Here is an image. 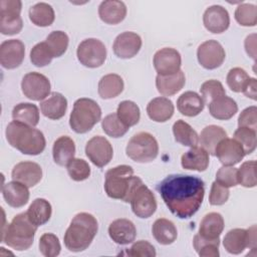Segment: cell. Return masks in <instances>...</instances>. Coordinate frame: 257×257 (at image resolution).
Returning <instances> with one entry per match:
<instances>
[{
	"instance_id": "6da1fadb",
	"label": "cell",
	"mask_w": 257,
	"mask_h": 257,
	"mask_svg": "<svg viewBox=\"0 0 257 257\" xmlns=\"http://www.w3.org/2000/svg\"><path fill=\"white\" fill-rule=\"evenodd\" d=\"M169 210L180 219L191 218L201 207L204 195V182L190 175H170L157 187Z\"/></svg>"
},
{
	"instance_id": "7a4b0ae2",
	"label": "cell",
	"mask_w": 257,
	"mask_h": 257,
	"mask_svg": "<svg viewBox=\"0 0 257 257\" xmlns=\"http://www.w3.org/2000/svg\"><path fill=\"white\" fill-rule=\"evenodd\" d=\"M5 135L9 145L24 155H39L46 146L42 132L16 120L8 123Z\"/></svg>"
},
{
	"instance_id": "3957f363",
	"label": "cell",
	"mask_w": 257,
	"mask_h": 257,
	"mask_svg": "<svg viewBox=\"0 0 257 257\" xmlns=\"http://www.w3.org/2000/svg\"><path fill=\"white\" fill-rule=\"evenodd\" d=\"M142 184L143 181L134 176V170L131 166L120 165L106 172L104 191L109 198L128 203L137 188Z\"/></svg>"
},
{
	"instance_id": "277c9868",
	"label": "cell",
	"mask_w": 257,
	"mask_h": 257,
	"mask_svg": "<svg viewBox=\"0 0 257 257\" xmlns=\"http://www.w3.org/2000/svg\"><path fill=\"white\" fill-rule=\"evenodd\" d=\"M98 230L93 215L85 212L76 214L67 228L63 240L65 247L72 252H80L88 248Z\"/></svg>"
},
{
	"instance_id": "5b68a950",
	"label": "cell",
	"mask_w": 257,
	"mask_h": 257,
	"mask_svg": "<svg viewBox=\"0 0 257 257\" xmlns=\"http://www.w3.org/2000/svg\"><path fill=\"white\" fill-rule=\"evenodd\" d=\"M37 226L28 218L26 212L16 215L6 229L2 231L1 241L12 249L23 251L31 247Z\"/></svg>"
},
{
	"instance_id": "8992f818",
	"label": "cell",
	"mask_w": 257,
	"mask_h": 257,
	"mask_svg": "<svg viewBox=\"0 0 257 257\" xmlns=\"http://www.w3.org/2000/svg\"><path fill=\"white\" fill-rule=\"evenodd\" d=\"M101 118V109L96 101L81 97L75 100L69 116V125L76 134L89 132Z\"/></svg>"
},
{
	"instance_id": "52a82bcc",
	"label": "cell",
	"mask_w": 257,
	"mask_h": 257,
	"mask_svg": "<svg viewBox=\"0 0 257 257\" xmlns=\"http://www.w3.org/2000/svg\"><path fill=\"white\" fill-rule=\"evenodd\" d=\"M125 152L126 156L137 163H150L157 158L159 145L153 135L141 132L132 137Z\"/></svg>"
},
{
	"instance_id": "ba28073f",
	"label": "cell",
	"mask_w": 257,
	"mask_h": 257,
	"mask_svg": "<svg viewBox=\"0 0 257 257\" xmlns=\"http://www.w3.org/2000/svg\"><path fill=\"white\" fill-rule=\"evenodd\" d=\"M21 8L22 2L19 0L0 1V32L2 34L14 35L22 30Z\"/></svg>"
},
{
	"instance_id": "9c48e42d",
	"label": "cell",
	"mask_w": 257,
	"mask_h": 257,
	"mask_svg": "<svg viewBox=\"0 0 257 257\" xmlns=\"http://www.w3.org/2000/svg\"><path fill=\"white\" fill-rule=\"evenodd\" d=\"M76 55L82 65L89 68H96L104 63L106 59V48L100 40L87 38L78 44Z\"/></svg>"
},
{
	"instance_id": "30bf717a",
	"label": "cell",
	"mask_w": 257,
	"mask_h": 257,
	"mask_svg": "<svg viewBox=\"0 0 257 257\" xmlns=\"http://www.w3.org/2000/svg\"><path fill=\"white\" fill-rule=\"evenodd\" d=\"M21 88L26 97L40 101L50 93V81L39 72H28L22 78Z\"/></svg>"
},
{
	"instance_id": "8fae6325",
	"label": "cell",
	"mask_w": 257,
	"mask_h": 257,
	"mask_svg": "<svg viewBox=\"0 0 257 257\" xmlns=\"http://www.w3.org/2000/svg\"><path fill=\"white\" fill-rule=\"evenodd\" d=\"M130 203L134 214L143 219L150 218L157 210L155 195L144 183L137 188Z\"/></svg>"
},
{
	"instance_id": "7c38bea8",
	"label": "cell",
	"mask_w": 257,
	"mask_h": 257,
	"mask_svg": "<svg viewBox=\"0 0 257 257\" xmlns=\"http://www.w3.org/2000/svg\"><path fill=\"white\" fill-rule=\"evenodd\" d=\"M85 154L94 166L102 168L111 161L113 150L110 143L105 138L95 136L86 143Z\"/></svg>"
},
{
	"instance_id": "4fadbf2b",
	"label": "cell",
	"mask_w": 257,
	"mask_h": 257,
	"mask_svg": "<svg viewBox=\"0 0 257 257\" xmlns=\"http://www.w3.org/2000/svg\"><path fill=\"white\" fill-rule=\"evenodd\" d=\"M225 50L216 40H207L201 43L197 50L199 63L206 69H215L225 60Z\"/></svg>"
},
{
	"instance_id": "5bb4252c",
	"label": "cell",
	"mask_w": 257,
	"mask_h": 257,
	"mask_svg": "<svg viewBox=\"0 0 257 257\" xmlns=\"http://www.w3.org/2000/svg\"><path fill=\"white\" fill-rule=\"evenodd\" d=\"M182 58L179 51L171 47L158 50L154 55V66L159 75H170L181 70Z\"/></svg>"
},
{
	"instance_id": "9a60e30c",
	"label": "cell",
	"mask_w": 257,
	"mask_h": 257,
	"mask_svg": "<svg viewBox=\"0 0 257 257\" xmlns=\"http://www.w3.org/2000/svg\"><path fill=\"white\" fill-rule=\"evenodd\" d=\"M25 46L19 39L5 40L0 45V63L6 69H14L22 63Z\"/></svg>"
},
{
	"instance_id": "2e32d148",
	"label": "cell",
	"mask_w": 257,
	"mask_h": 257,
	"mask_svg": "<svg viewBox=\"0 0 257 257\" xmlns=\"http://www.w3.org/2000/svg\"><path fill=\"white\" fill-rule=\"evenodd\" d=\"M142 47V38L139 34L125 31L116 36L112 49L114 54L122 59H128L136 56Z\"/></svg>"
},
{
	"instance_id": "e0dca14e",
	"label": "cell",
	"mask_w": 257,
	"mask_h": 257,
	"mask_svg": "<svg viewBox=\"0 0 257 257\" xmlns=\"http://www.w3.org/2000/svg\"><path fill=\"white\" fill-rule=\"evenodd\" d=\"M215 156L223 166H235L245 157L242 146L235 140L225 138L215 149Z\"/></svg>"
},
{
	"instance_id": "ac0fdd59",
	"label": "cell",
	"mask_w": 257,
	"mask_h": 257,
	"mask_svg": "<svg viewBox=\"0 0 257 257\" xmlns=\"http://www.w3.org/2000/svg\"><path fill=\"white\" fill-rule=\"evenodd\" d=\"M13 181L24 184L28 188L34 187L42 179V169L34 162H20L14 166L11 172Z\"/></svg>"
},
{
	"instance_id": "d6986e66",
	"label": "cell",
	"mask_w": 257,
	"mask_h": 257,
	"mask_svg": "<svg viewBox=\"0 0 257 257\" xmlns=\"http://www.w3.org/2000/svg\"><path fill=\"white\" fill-rule=\"evenodd\" d=\"M205 28L212 33H222L230 25L228 11L221 5H212L206 9L203 15Z\"/></svg>"
},
{
	"instance_id": "ffe728a7",
	"label": "cell",
	"mask_w": 257,
	"mask_h": 257,
	"mask_svg": "<svg viewBox=\"0 0 257 257\" xmlns=\"http://www.w3.org/2000/svg\"><path fill=\"white\" fill-rule=\"evenodd\" d=\"M108 235L110 239L119 245H126L135 241L137 229L134 223L127 219H116L108 226Z\"/></svg>"
},
{
	"instance_id": "44dd1931",
	"label": "cell",
	"mask_w": 257,
	"mask_h": 257,
	"mask_svg": "<svg viewBox=\"0 0 257 257\" xmlns=\"http://www.w3.org/2000/svg\"><path fill=\"white\" fill-rule=\"evenodd\" d=\"M2 195L6 203L13 208L23 207L29 200L28 187L17 181H12L3 185Z\"/></svg>"
},
{
	"instance_id": "7402d4cb",
	"label": "cell",
	"mask_w": 257,
	"mask_h": 257,
	"mask_svg": "<svg viewBox=\"0 0 257 257\" xmlns=\"http://www.w3.org/2000/svg\"><path fill=\"white\" fill-rule=\"evenodd\" d=\"M98 15L104 23L114 25L125 18L126 6L122 1H102L98 7Z\"/></svg>"
},
{
	"instance_id": "603a6c76",
	"label": "cell",
	"mask_w": 257,
	"mask_h": 257,
	"mask_svg": "<svg viewBox=\"0 0 257 257\" xmlns=\"http://www.w3.org/2000/svg\"><path fill=\"white\" fill-rule=\"evenodd\" d=\"M224 230V219L221 214L211 212L205 215L200 223L199 236L207 240H220V235Z\"/></svg>"
},
{
	"instance_id": "cb8c5ba5",
	"label": "cell",
	"mask_w": 257,
	"mask_h": 257,
	"mask_svg": "<svg viewBox=\"0 0 257 257\" xmlns=\"http://www.w3.org/2000/svg\"><path fill=\"white\" fill-rule=\"evenodd\" d=\"M174 104L172 100L167 97L153 98L147 105V112L149 117L157 122H165L169 120L174 114Z\"/></svg>"
},
{
	"instance_id": "d4e9b609",
	"label": "cell",
	"mask_w": 257,
	"mask_h": 257,
	"mask_svg": "<svg viewBox=\"0 0 257 257\" xmlns=\"http://www.w3.org/2000/svg\"><path fill=\"white\" fill-rule=\"evenodd\" d=\"M209 154L202 147H193L181 159L182 167L186 170L204 172L209 166Z\"/></svg>"
},
{
	"instance_id": "484cf974",
	"label": "cell",
	"mask_w": 257,
	"mask_h": 257,
	"mask_svg": "<svg viewBox=\"0 0 257 257\" xmlns=\"http://www.w3.org/2000/svg\"><path fill=\"white\" fill-rule=\"evenodd\" d=\"M67 100L59 92H51L45 100L40 102V109L44 116L50 119L61 118L66 111Z\"/></svg>"
},
{
	"instance_id": "4316f807",
	"label": "cell",
	"mask_w": 257,
	"mask_h": 257,
	"mask_svg": "<svg viewBox=\"0 0 257 257\" xmlns=\"http://www.w3.org/2000/svg\"><path fill=\"white\" fill-rule=\"evenodd\" d=\"M186 77L182 70L170 75H157L156 86L158 91L166 96L174 95L179 92L185 85Z\"/></svg>"
},
{
	"instance_id": "83f0119b",
	"label": "cell",
	"mask_w": 257,
	"mask_h": 257,
	"mask_svg": "<svg viewBox=\"0 0 257 257\" xmlns=\"http://www.w3.org/2000/svg\"><path fill=\"white\" fill-rule=\"evenodd\" d=\"M208 106L210 114L214 118L221 120L230 119L238 111V105L236 101L226 95L213 99L208 103Z\"/></svg>"
},
{
	"instance_id": "f1b7e54d",
	"label": "cell",
	"mask_w": 257,
	"mask_h": 257,
	"mask_svg": "<svg viewBox=\"0 0 257 257\" xmlns=\"http://www.w3.org/2000/svg\"><path fill=\"white\" fill-rule=\"evenodd\" d=\"M205 106V102L197 92L186 91L181 94L177 100L178 110L186 116H196L198 115Z\"/></svg>"
},
{
	"instance_id": "f546056e",
	"label": "cell",
	"mask_w": 257,
	"mask_h": 257,
	"mask_svg": "<svg viewBox=\"0 0 257 257\" xmlns=\"http://www.w3.org/2000/svg\"><path fill=\"white\" fill-rule=\"evenodd\" d=\"M75 155V145L71 138L67 136L59 137L53 144L52 156L58 166H66Z\"/></svg>"
},
{
	"instance_id": "4dcf8cb0",
	"label": "cell",
	"mask_w": 257,
	"mask_h": 257,
	"mask_svg": "<svg viewBox=\"0 0 257 257\" xmlns=\"http://www.w3.org/2000/svg\"><path fill=\"white\" fill-rule=\"evenodd\" d=\"M225 138H227V133L223 127L211 124L202 130L201 135L199 136V142L201 147L206 150L209 155L215 156V149L217 145Z\"/></svg>"
},
{
	"instance_id": "1f68e13d",
	"label": "cell",
	"mask_w": 257,
	"mask_h": 257,
	"mask_svg": "<svg viewBox=\"0 0 257 257\" xmlns=\"http://www.w3.org/2000/svg\"><path fill=\"white\" fill-rule=\"evenodd\" d=\"M154 238L162 245H170L177 239L178 232L174 223L168 219H157L152 227Z\"/></svg>"
},
{
	"instance_id": "d6a6232c",
	"label": "cell",
	"mask_w": 257,
	"mask_h": 257,
	"mask_svg": "<svg viewBox=\"0 0 257 257\" xmlns=\"http://www.w3.org/2000/svg\"><path fill=\"white\" fill-rule=\"evenodd\" d=\"M123 80L118 74L109 73L100 78L97 91L101 98L109 99L119 95L123 90Z\"/></svg>"
},
{
	"instance_id": "836d02e7",
	"label": "cell",
	"mask_w": 257,
	"mask_h": 257,
	"mask_svg": "<svg viewBox=\"0 0 257 257\" xmlns=\"http://www.w3.org/2000/svg\"><path fill=\"white\" fill-rule=\"evenodd\" d=\"M223 245L227 252L240 254L248 247V232L245 229L235 228L230 230L223 239Z\"/></svg>"
},
{
	"instance_id": "e575fe53",
	"label": "cell",
	"mask_w": 257,
	"mask_h": 257,
	"mask_svg": "<svg viewBox=\"0 0 257 257\" xmlns=\"http://www.w3.org/2000/svg\"><path fill=\"white\" fill-rule=\"evenodd\" d=\"M29 220L37 227L47 223L51 217L52 208L50 203L42 198L35 199L27 210Z\"/></svg>"
},
{
	"instance_id": "d590c367",
	"label": "cell",
	"mask_w": 257,
	"mask_h": 257,
	"mask_svg": "<svg viewBox=\"0 0 257 257\" xmlns=\"http://www.w3.org/2000/svg\"><path fill=\"white\" fill-rule=\"evenodd\" d=\"M12 117L16 121L34 127L39 122V109L33 103L21 102L13 107Z\"/></svg>"
},
{
	"instance_id": "8d00e7d4",
	"label": "cell",
	"mask_w": 257,
	"mask_h": 257,
	"mask_svg": "<svg viewBox=\"0 0 257 257\" xmlns=\"http://www.w3.org/2000/svg\"><path fill=\"white\" fill-rule=\"evenodd\" d=\"M29 19L36 26H49L55 19L54 10L45 2L36 3L29 9Z\"/></svg>"
},
{
	"instance_id": "74e56055",
	"label": "cell",
	"mask_w": 257,
	"mask_h": 257,
	"mask_svg": "<svg viewBox=\"0 0 257 257\" xmlns=\"http://www.w3.org/2000/svg\"><path fill=\"white\" fill-rule=\"evenodd\" d=\"M173 134L176 142L183 146L193 148L199 143L197 132L183 119H179L173 124Z\"/></svg>"
},
{
	"instance_id": "f35d334b",
	"label": "cell",
	"mask_w": 257,
	"mask_h": 257,
	"mask_svg": "<svg viewBox=\"0 0 257 257\" xmlns=\"http://www.w3.org/2000/svg\"><path fill=\"white\" fill-rule=\"evenodd\" d=\"M116 114L118 118L128 127L137 124L141 117L139 106L132 100H123L119 102L116 109Z\"/></svg>"
},
{
	"instance_id": "ab89813d",
	"label": "cell",
	"mask_w": 257,
	"mask_h": 257,
	"mask_svg": "<svg viewBox=\"0 0 257 257\" xmlns=\"http://www.w3.org/2000/svg\"><path fill=\"white\" fill-rule=\"evenodd\" d=\"M101 127L103 132L111 138H120L124 136L130 128L118 118L116 112L107 114L101 120Z\"/></svg>"
},
{
	"instance_id": "60d3db41",
	"label": "cell",
	"mask_w": 257,
	"mask_h": 257,
	"mask_svg": "<svg viewBox=\"0 0 257 257\" xmlns=\"http://www.w3.org/2000/svg\"><path fill=\"white\" fill-rule=\"evenodd\" d=\"M45 42L50 48L53 56L60 57L65 53L67 49L69 39L65 32L57 30V31H52L50 34H48Z\"/></svg>"
},
{
	"instance_id": "b9f144b4",
	"label": "cell",
	"mask_w": 257,
	"mask_h": 257,
	"mask_svg": "<svg viewBox=\"0 0 257 257\" xmlns=\"http://www.w3.org/2000/svg\"><path fill=\"white\" fill-rule=\"evenodd\" d=\"M193 245L196 252L200 257H218L220 240H207L195 235L193 239Z\"/></svg>"
},
{
	"instance_id": "7bdbcfd3",
	"label": "cell",
	"mask_w": 257,
	"mask_h": 257,
	"mask_svg": "<svg viewBox=\"0 0 257 257\" xmlns=\"http://www.w3.org/2000/svg\"><path fill=\"white\" fill-rule=\"evenodd\" d=\"M235 19L242 26H255L257 24V7L254 4L243 3L235 10Z\"/></svg>"
},
{
	"instance_id": "ee69618b",
	"label": "cell",
	"mask_w": 257,
	"mask_h": 257,
	"mask_svg": "<svg viewBox=\"0 0 257 257\" xmlns=\"http://www.w3.org/2000/svg\"><path fill=\"white\" fill-rule=\"evenodd\" d=\"M233 137L242 146L245 155H249L255 151L257 145L256 131L249 127H238Z\"/></svg>"
},
{
	"instance_id": "f6af8a7d",
	"label": "cell",
	"mask_w": 257,
	"mask_h": 257,
	"mask_svg": "<svg viewBox=\"0 0 257 257\" xmlns=\"http://www.w3.org/2000/svg\"><path fill=\"white\" fill-rule=\"evenodd\" d=\"M250 76L241 67L231 68L227 74V84L229 88L234 92H242L247 85Z\"/></svg>"
},
{
	"instance_id": "bcb514c9",
	"label": "cell",
	"mask_w": 257,
	"mask_h": 257,
	"mask_svg": "<svg viewBox=\"0 0 257 257\" xmlns=\"http://www.w3.org/2000/svg\"><path fill=\"white\" fill-rule=\"evenodd\" d=\"M53 57L54 56L45 41L37 43L32 47L30 51V60L32 64L37 67H43L48 65Z\"/></svg>"
},
{
	"instance_id": "7dc6e473",
	"label": "cell",
	"mask_w": 257,
	"mask_h": 257,
	"mask_svg": "<svg viewBox=\"0 0 257 257\" xmlns=\"http://www.w3.org/2000/svg\"><path fill=\"white\" fill-rule=\"evenodd\" d=\"M238 184L245 188H253L257 184L256 180V162H244L238 169Z\"/></svg>"
},
{
	"instance_id": "c3c4849f",
	"label": "cell",
	"mask_w": 257,
	"mask_h": 257,
	"mask_svg": "<svg viewBox=\"0 0 257 257\" xmlns=\"http://www.w3.org/2000/svg\"><path fill=\"white\" fill-rule=\"evenodd\" d=\"M66 169L69 177L76 182L84 181L90 175V167L87 162L82 159L73 158L66 165Z\"/></svg>"
},
{
	"instance_id": "681fc988",
	"label": "cell",
	"mask_w": 257,
	"mask_h": 257,
	"mask_svg": "<svg viewBox=\"0 0 257 257\" xmlns=\"http://www.w3.org/2000/svg\"><path fill=\"white\" fill-rule=\"evenodd\" d=\"M61 246L56 235L45 233L39 239V251L45 257H55L60 253Z\"/></svg>"
},
{
	"instance_id": "f907efd6",
	"label": "cell",
	"mask_w": 257,
	"mask_h": 257,
	"mask_svg": "<svg viewBox=\"0 0 257 257\" xmlns=\"http://www.w3.org/2000/svg\"><path fill=\"white\" fill-rule=\"evenodd\" d=\"M200 91H201L204 102H207V103H209L215 98L226 95V91L223 84L216 79H210L205 81L201 85Z\"/></svg>"
},
{
	"instance_id": "816d5d0a",
	"label": "cell",
	"mask_w": 257,
	"mask_h": 257,
	"mask_svg": "<svg viewBox=\"0 0 257 257\" xmlns=\"http://www.w3.org/2000/svg\"><path fill=\"white\" fill-rule=\"evenodd\" d=\"M238 169L233 166H223L216 174V182L220 185L230 188L238 185Z\"/></svg>"
},
{
	"instance_id": "f5cc1de1",
	"label": "cell",
	"mask_w": 257,
	"mask_h": 257,
	"mask_svg": "<svg viewBox=\"0 0 257 257\" xmlns=\"http://www.w3.org/2000/svg\"><path fill=\"white\" fill-rule=\"evenodd\" d=\"M229 190L228 188L220 185L216 181L213 182L211 186V191L209 195V203L212 206H220L225 204L229 199Z\"/></svg>"
},
{
	"instance_id": "db71d44e",
	"label": "cell",
	"mask_w": 257,
	"mask_h": 257,
	"mask_svg": "<svg viewBox=\"0 0 257 257\" xmlns=\"http://www.w3.org/2000/svg\"><path fill=\"white\" fill-rule=\"evenodd\" d=\"M156 254L155 247L145 240L137 241L127 251V255L133 257H155Z\"/></svg>"
},
{
	"instance_id": "11a10c76",
	"label": "cell",
	"mask_w": 257,
	"mask_h": 257,
	"mask_svg": "<svg viewBox=\"0 0 257 257\" xmlns=\"http://www.w3.org/2000/svg\"><path fill=\"white\" fill-rule=\"evenodd\" d=\"M238 126L257 130V107L255 105L242 110L238 117Z\"/></svg>"
},
{
	"instance_id": "9f6ffc18",
	"label": "cell",
	"mask_w": 257,
	"mask_h": 257,
	"mask_svg": "<svg viewBox=\"0 0 257 257\" xmlns=\"http://www.w3.org/2000/svg\"><path fill=\"white\" fill-rule=\"evenodd\" d=\"M245 50L247 54L255 60L256 58V34H250L245 39Z\"/></svg>"
},
{
	"instance_id": "6f0895ef",
	"label": "cell",
	"mask_w": 257,
	"mask_h": 257,
	"mask_svg": "<svg viewBox=\"0 0 257 257\" xmlns=\"http://www.w3.org/2000/svg\"><path fill=\"white\" fill-rule=\"evenodd\" d=\"M247 97L252 98L253 100H256V96H257V81L255 78H251L249 79L247 85L245 86L244 90L242 91Z\"/></svg>"
},
{
	"instance_id": "680465c9",
	"label": "cell",
	"mask_w": 257,
	"mask_h": 257,
	"mask_svg": "<svg viewBox=\"0 0 257 257\" xmlns=\"http://www.w3.org/2000/svg\"><path fill=\"white\" fill-rule=\"evenodd\" d=\"M248 232V247L252 249H256V226L253 225L249 229Z\"/></svg>"
}]
</instances>
